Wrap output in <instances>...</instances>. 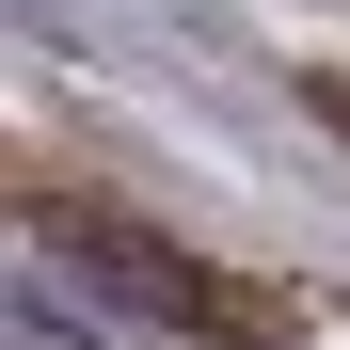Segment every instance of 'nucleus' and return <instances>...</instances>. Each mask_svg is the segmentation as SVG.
<instances>
[{
	"mask_svg": "<svg viewBox=\"0 0 350 350\" xmlns=\"http://www.w3.org/2000/svg\"><path fill=\"white\" fill-rule=\"evenodd\" d=\"M64 255H80L96 286H128L144 319L207 334V350H255V334H271V303H255V286H223V271H191V255H159V239H128V223H64Z\"/></svg>",
	"mask_w": 350,
	"mask_h": 350,
	"instance_id": "nucleus-1",
	"label": "nucleus"
}]
</instances>
